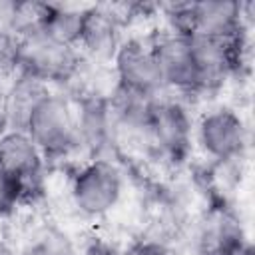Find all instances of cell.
<instances>
[{
	"label": "cell",
	"mask_w": 255,
	"mask_h": 255,
	"mask_svg": "<svg viewBox=\"0 0 255 255\" xmlns=\"http://www.w3.org/2000/svg\"><path fill=\"white\" fill-rule=\"evenodd\" d=\"M167 30L185 36H209L221 40H239L243 36L245 4L233 0H205L169 4L163 8Z\"/></svg>",
	"instance_id": "obj_1"
},
{
	"label": "cell",
	"mask_w": 255,
	"mask_h": 255,
	"mask_svg": "<svg viewBox=\"0 0 255 255\" xmlns=\"http://www.w3.org/2000/svg\"><path fill=\"white\" fill-rule=\"evenodd\" d=\"M82 54L76 46L64 44L40 26L20 36V72L50 84H66L82 70Z\"/></svg>",
	"instance_id": "obj_2"
},
{
	"label": "cell",
	"mask_w": 255,
	"mask_h": 255,
	"mask_svg": "<svg viewBox=\"0 0 255 255\" xmlns=\"http://www.w3.org/2000/svg\"><path fill=\"white\" fill-rule=\"evenodd\" d=\"M24 131L40 147L44 157H64L76 151V122L72 100L48 92L30 112Z\"/></svg>",
	"instance_id": "obj_3"
},
{
	"label": "cell",
	"mask_w": 255,
	"mask_h": 255,
	"mask_svg": "<svg viewBox=\"0 0 255 255\" xmlns=\"http://www.w3.org/2000/svg\"><path fill=\"white\" fill-rule=\"evenodd\" d=\"M124 175L106 157L88 159L72 177L70 197L84 217H104L122 199Z\"/></svg>",
	"instance_id": "obj_4"
},
{
	"label": "cell",
	"mask_w": 255,
	"mask_h": 255,
	"mask_svg": "<svg viewBox=\"0 0 255 255\" xmlns=\"http://www.w3.org/2000/svg\"><path fill=\"white\" fill-rule=\"evenodd\" d=\"M191 143V118L177 100L159 96L151 104L145 147L169 161H181Z\"/></svg>",
	"instance_id": "obj_5"
},
{
	"label": "cell",
	"mask_w": 255,
	"mask_h": 255,
	"mask_svg": "<svg viewBox=\"0 0 255 255\" xmlns=\"http://www.w3.org/2000/svg\"><path fill=\"white\" fill-rule=\"evenodd\" d=\"M112 66L116 84L126 90L147 98H159L167 90L149 40H122L120 48L114 54Z\"/></svg>",
	"instance_id": "obj_6"
},
{
	"label": "cell",
	"mask_w": 255,
	"mask_h": 255,
	"mask_svg": "<svg viewBox=\"0 0 255 255\" xmlns=\"http://www.w3.org/2000/svg\"><path fill=\"white\" fill-rule=\"evenodd\" d=\"M72 106L76 122V147L88 153L90 159L104 157V153L118 143L108 96L96 90H86L78 94Z\"/></svg>",
	"instance_id": "obj_7"
},
{
	"label": "cell",
	"mask_w": 255,
	"mask_h": 255,
	"mask_svg": "<svg viewBox=\"0 0 255 255\" xmlns=\"http://www.w3.org/2000/svg\"><path fill=\"white\" fill-rule=\"evenodd\" d=\"M195 137L205 155L219 163H231L247 147V126L233 108L219 106L199 118Z\"/></svg>",
	"instance_id": "obj_8"
},
{
	"label": "cell",
	"mask_w": 255,
	"mask_h": 255,
	"mask_svg": "<svg viewBox=\"0 0 255 255\" xmlns=\"http://www.w3.org/2000/svg\"><path fill=\"white\" fill-rule=\"evenodd\" d=\"M149 42L155 52L165 88L185 96L199 94V76L189 38L173 30H163L157 32Z\"/></svg>",
	"instance_id": "obj_9"
},
{
	"label": "cell",
	"mask_w": 255,
	"mask_h": 255,
	"mask_svg": "<svg viewBox=\"0 0 255 255\" xmlns=\"http://www.w3.org/2000/svg\"><path fill=\"white\" fill-rule=\"evenodd\" d=\"M44 153L22 129H6L0 133V167L22 187L28 199L42 181Z\"/></svg>",
	"instance_id": "obj_10"
},
{
	"label": "cell",
	"mask_w": 255,
	"mask_h": 255,
	"mask_svg": "<svg viewBox=\"0 0 255 255\" xmlns=\"http://www.w3.org/2000/svg\"><path fill=\"white\" fill-rule=\"evenodd\" d=\"M122 22L124 16L112 6H90L86 26L78 44L82 56H88L96 64L114 60L116 50L122 44Z\"/></svg>",
	"instance_id": "obj_11"
},
{
	"label": "cell",
	"mask_w": 255,
	"mask_h": 255,
	"mask_svg": "<svg viewBox=\"0 0 255 255\" xmlns=\"http://www.w3.org/2000/svg\"><path fill=\"white\" fill-rule=\"evenodd\" d=\"M48 92H50V86H46L44 82L24 72H18L12 78L6 90V98H4V120L8 124V129L24 131L30 112Z\"/></svg>",
	"instance_id": "obj_12"
},
{
	"label": "cell",
	"mask_w": 255,
	"mask_h": 255,
	"mask_svg": "<svg viewBox=\"0 0 255 255\" xmlns=\"http://www.w3.org/2000/svg\"><path fill=\"white\" fill-rule=\"evenodd\" d=\"M90 6H72V4H44L40 28L54 36L56 40L76 46L80 44Z\"/></svg>",
	"instance_id": "obj_13"
},
{
	"label": "cell",
	"mask_w": 255,
	"mask_h": 255,
	"mask_svg": "<svg viewBox=\"0 0 255 255\" xmlns=\"http://www.w3.org/2000/svg\"><path fill=\"white\" fill-rule=\"evenodd\" d=\"M20 255H80V253L66 231L54 225H42L26 239Z\"/></svg>",
	"instance_id": "obj_14"
},
{
	"label": "cell",
	"mask_w": 255,
	"mask_h": 255,
	"mask_svg": "<svg viewBox=\"0 0 255 255\" xmlns=\"http://www.w3.org/2000/svg\"><path fill=\"white\" fill-rule=\"evenodd\" d=\"M20 72V36L0 30V78H14Z\"/></svg>",
	"instance_id": "obj_15"
},
{
	"label": "cell",
	"mask_w": 255,
	"mask_h": 255,
	"mask_svg": "<svg viewBox=\"0 0 255 255\" xmlns=\"http://www.w3.org/2000/svg\"><path fill=\"white\" fill-rule=\"evenodd\" d=\"M22 201H26L22 187L0 167V215H10Z\"/></svg>",
	"instance_id": "obj_16"
},
{
	"label": "cell",
	"mask_w": 255,
	"mask_h": 255,
	"mask_svg": "<svg viewBox=\"0 0 255 255\" xmlns=\"http://www.w3.org/2000/svg\"><path fill=\"white\" fill-rule=\"evenodd\" d=\"M135 255H173L165 245L161 243H155V241H147V243H141L135 251Z\"/></svg>",
	"instance_id": "obj_17"
},
{
	"label": "cell",
	"mask_w": 255,
	"mask_h": 255,
	"mask_svg": "<svg viewBox=\"0 0 255 255\" xmlns=\"http://www.w3.org/2000/svg\"><path fill=\"white\" fill-rule=\"evenodd\" d=\"M84 255H116V253H114V249H110V247H106L102 243H94Z\"/></svg>",
	"instance_id": "obj_18"
},
{
	"label": "cell",
	"mask_w": 255,
	"mask_h": 255,
	"mask_svg": "<svg viewBox=\"0 0 255 255\" xmlns=\"http://www.w3.org/2000/svg\"><path fill=\"white\" fill-rule=\"evenodd\" d=\"M0 255H20L8 241H4V239H0Z\"/></svg>",
	"instance_id": "obj_19"
},
{
	"label": "cell",
	"mask_w": 255,
	"mask_h": 255,
	"mask_svg": "<svg viewBox=\"0 0 255 255\" xmlns=\"http://www.w3.org/2000/svg\"><path fill=\"white\" fill-rule=\"evenodd\" d=\"M235 255H255V249L251 247V243H245V245H243Z\"/></svg>",
	"instance_id": "obj_20"
}]
</instances>
